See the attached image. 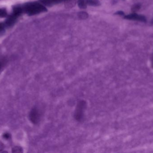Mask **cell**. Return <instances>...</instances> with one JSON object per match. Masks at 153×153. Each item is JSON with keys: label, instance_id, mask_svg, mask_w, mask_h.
I'll use <instances>...</instances> for the list:
<instances>
[{"label": "cell", "instance_id": "1", "mask_svg": "<svg viewBox=\"0 0 153 153\" xmlns=\"http://www.w3.org/2000/svg\"><path fill=\"white\" fill-rule=\"evenodd\" d=\"M25 9L26 12L30 15H35L48 10L44 4L36 2L28 4L25 6Z\"/></svg>", "mask_w": 153, "mask_h": 153}, {"label": "cell", "instance_id": "2", "mask_svg": "<svg viewBox=\"0 0 153 153\" xmlns=\"http://www.w3.org/2000/svg\"><path fill=\"white\" fill-rule=\"evenodd\" d=\"M124 18L126 19L130 20L146 22V18L143 15H139L136 13H131L128 15H125Z\"/></svg>", "mask_w": 153, "mask_h": 153}, {"label": "cell", "instance_id": "3", "mask_svg": "<svg viewBox=\"0 0 153 153\" xmlns=\"http://www.w3.org/2000/svg\"><path fill=\"white\" fill-rule=\"evenodd\" d=\"M29 118L30 121L33 124H37L40 119V113L38 109L36 108H33L30 113Z\"/></svg>", "mask_w": 153, "mask_h": 153}, {"label": "cell", "instance_id": "4", "mask_svg": "<svg viewBox=\"0 0 153 153\" xmlns=\"http://www.w3.org/2000/svg\"><path fill=\"white\" fill-rule=\"evenodd\" d=\"M85 107V103L84 102H80L78 103L75 113V118L77 120H80L82 118L83 110Z\"/></svg>", "mask_w": 153, "mask_h": 153}, {"label": "cell", "instance_id": "5", "mask_svg": "<svg viewBox=\"0 0 153 153\" xmlns=\"http://www.w3.org/2000/svg\"><path fill=\"white\" fill-rule=\"evenodd\" d=\"M65 0H39V1L45 6L51 7L55 4L64 2Z\"/></svg>", "mask_w": 153, "mask_h": 153}, {"label": "cell", "instance_id": "6", "mask_svg": "<svg viewBox=\"0 0 153 153\" xmlns=\"http://www.w3.org/2000/svg\"><path fill=\"white\" fill-rule=\"evenodd\" d=\"M65 8H72L75 6L77 3L76 0H65L64 1Z\"/></svg>", "mask_w": 153, "mask_h": 153}, {"label": "cell", "instance_id": "7", "mask_svg": "<svg viewBox=\"0 0 153 153\" xmlns=\"http://www.w3.org/2000/svg\"><path fill=\"white\" fill-rule=\"evenodd\" d=\"M77 5L81 9H85L87 8V3L86 0H77Z\"/></svg>", "mask_w": 153, "mask_h": 153}, {"label": "cell", "instance_id": "8", "mask_svg": "<svg viewBox=\"0 0 153 153\" xmlns=\"http://www.w3.org/2000/svg\"><path fill=\"white\" fill-rule=\"evenodd\" d=\"M87 5L93 6H98L100 5L99 0H86Z\"/></svg>", "mask_w": 153, "mask_h": 153}, {"label": "cell", "instance_id": "9", "mask_svg": "<svg viewBox=\"0 0 153 153\" xmlns=\"http://www.w3.org/2000/svg\"><path fill=\"white\" fill-rule=\"evenodd\" d=\"M77 15H78L79 19H85L88 18V13L84 11H82L78 13Z\"/></svg>", "mask_w": 153, "mask_h": 153}, {"label": "cell", "instance_id": "10", "mask_svg": "<svg viewBox=\"0 0 153 153\" xmlns=\"http://www.w3.org/2000/svg\"><path fill=\"white\" fill-rule=\"evenodd\" d=\"M115 14H117V15H120V16H125V13L122 11H118L116 12Z\"/></svg>", "mask_w": 153, "mask_h": 153}, {"label": "cell", "instance_id": "11", "mask_svg": "<svg viewBox=\"0 0 153 153\" xmlns=\"http://www.w3.org/2000/svg\"><path fill=\"white\" fill-rule=\"evenodd\" d=\"M2 66L1 64L0 63V71H1V69Z\"/></svg>", "mask_w": 153, "mask_h": 153}]
</instances>
